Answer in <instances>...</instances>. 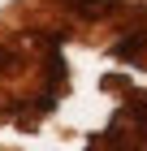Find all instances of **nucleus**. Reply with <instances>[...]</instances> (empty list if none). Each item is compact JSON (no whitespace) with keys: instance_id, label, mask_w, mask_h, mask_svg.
I'll return each instance as SVG.
<instances>
[{"instance_id":"nucleus-1","label":"nucleus","mask_w":147,"mask_h":151,"mask_svg":"<svg viewBox=\"0 0 147 151\" xmlns=\"http://www.w3.org/2000/svg\"><path fill=\"white\" fill-rule=\"evenodd\" d=\"M65 4H69V9H78L82 17H104L117 0H65Z\"/></svg>"},{"instance_id":"nucleus-2","label":"nucleus","mask_w":147,"mask_h":151,"mask_svg":"<svg viewBox=\"0 0 147 151\" xmlns=\"http://www.w3.org/2000/svg\"><path fill=\"white\" fill-rule=\"evenodd\" d=\"M130 116H138V121H147V91L130 95Z\"/></svg>"},{"instance_id":"nucleus-3","label":"nucleus","mask_w":147,"mask_h":151,"mask_svg":"<svg viewBox=\"0 0 147 151\" xmlns=\"http://www.w3.org/2000/svg\"><path fill=\"white\" fill-rule=\"evenodd\" d=\"M13 65H17V56H13L9 47H0V78H4V73H13Z\"/></svg>"}]
</instances>
